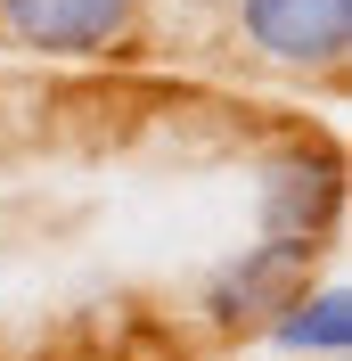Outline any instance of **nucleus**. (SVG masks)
<instances>
[{"label":"nucleus","mask_w":352,"mask_h":361,"mask_svg":"<svg viewBox=\"0 0 352 361\" xmlns=\"http://www.w3.org/2000/svg\"><path fill=\"white\" fill-rule=\"evenodd\" d=\"M238 33L287 74H336L352 49V0H238Z\"/></svg>","instance_id":"nucleus-1"},{"label":"nucleus","mask_w":352,"mask_h":361,"mask_svg":"<svg viewBox=\"0 0 352 361\" xmlns=\"http://www.w3.org/2000/svg\"><path fill=\"white\" fill-rule=\"evenodd\" d=\"M311 238H263V247H246L238 263L213 271V288H205V312L221 329H263L295 288H311Z\"/></svg>","instance_id":"nucleus-3"},{"label":"nucleus","mask_w":352,"mask_h":361,"mask_svg":"<svg viewBox=\"0 0 352 361\" xmlns=\"http://www.w3.org/2000/svg\"><path fill=\"white\" fill-rule=\"evenodd\" d=\"M0 33L33 58H107L139 33V0H0Z\"/></svg>","instance_id":"nucleus-2"},{"label":"nucleus","mask_w":352,"mask_h":361,"mask_svg":"<svg viewBox=\"0 0 352 361\" xmlns=\"http://www.w3.org/2000/svg\"><path fill=\"white\" fill-rule=\"evenodd\" d=\"M263 329H270V345L295 353V361H344L352 353V295L336 288V279L328 288H295Z\"/></svg>","instance_id":"nucleus-5"},{"label":"nucleus","mask_w":352,"mask_h":361,"mask_svg":"<svg viewBox=\"0 0 352 361\" xmlns=\"http://www.w3.org/2000/svg\"><path fill=\"white\" fill-rule=\"evenodd\" d=\"M336 164L328 157H311V148H295V157H279L270 164V189H263V230L270 238H328V222H336Z\"/></svg>","instance_id":"nucleus-4"}]
</instances>
